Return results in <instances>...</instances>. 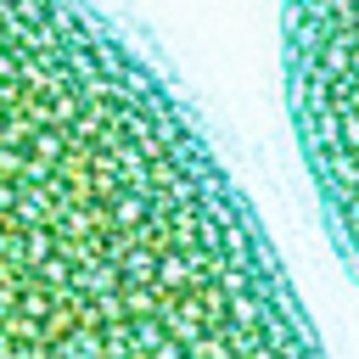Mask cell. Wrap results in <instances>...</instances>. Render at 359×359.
Here are the masks:
<instances>
[{
  "label": "cell",
  "instance_id": "cell-1",
  "mask_svg": "<svg viewBox=\"0 0 359 359\" xmlns=\"http://www.w3.org/2000/svg\"><path fill=\"white\" fill-rule=\"evenodd\" d=\"M0 359H325L208 123L90 0H0Z\"/></svg>",
  "mask_w": 359,
  "mask_h": 359
},
{
  "label": "cell",
  "instance_id": "cell-2",
  "mask_svg": "<svg viewBox=\"0 0 359 359\" xmlns=\"http://www.w3.org/2000/svg\"><path fill=\"white\" fill-rule=\"evenodd\" d=\"M280 62L297 157L359 280V0H286Z\"/></svg>",
  "mask_w": 359,
  "mask_h": 359
}]
</instances>
